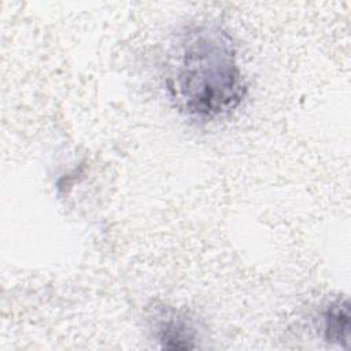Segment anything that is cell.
<instances>
[{"instance_id": "cell-1", "label": "cell", "mask_w": 351, "mask_h": 351, "mask_svg": "<svg viewBox=\"0 0 351 351\" xmlns=\"http://www.w3.org/2000/svg\"><path fill=\"white\" fill-rule=\"evenodd\" d=\"M163 85L177 111L191 121L230 115L247 95L232 34L208 21L180 29L166 52Z\"/></svg>"}, {"instance_id": "cell-2", "label": "cell", "mask_w": 351, "mask_h": 351, "mask_svg": "<svg viewBox=\"0 0 351 351\" xmlns=\"http://www.w3.org/2000/svg\"><path fill=\"white\" fill-rule=\"evenodd\" d=\"M154 339L166 350H193L197 347L199 330L193 317L185 310L158 304L148 315Z\"/></svg>"}, {"instance_id": "cell-3", "label": "cell", "mask_w": 351, "mask_h": 351, "mask_svg": "<svg viewBox=\"0 0 351 351\" xmlns=\"http://www.w3.org/2000/svg\"><path fill=\"white\" fill-rule=\"evenodd\" d=\"M321 336L328 344L348 348L350 303L347 298H336L321 311Z\"/></svg>"}]
</instances>
